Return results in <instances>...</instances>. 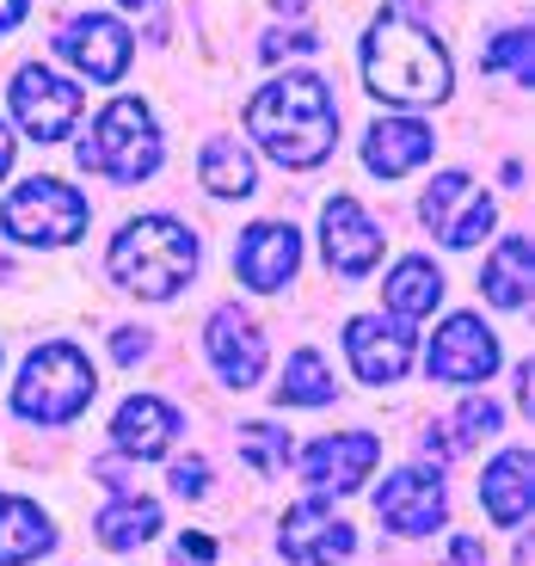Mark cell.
Masks as SVG:
<instances>
[{
    "label": "cell",
    "instance_id": "obj_37",
    "mask_svg": "<svg viewBox=\"0 0 535 566\" xmlns=\"http://www.w3.org/2000/svg\"><path fill=\"white\" fill-rule=\"evenodd\" d=\"M517 566H535V548H529V542H517Z\"/></svg>",
    "mask_w": 535,
    "mask_h": 566
},
{
    "label": "cell",
    "instance_id": "obj_14",
    "mask_svg": "<svg viewBox=\"0 0 535 566\" xmlns=\"http://www.w3.org/2000/svg\"><path fill=\"white\" fill-rule=\"evenodd\" d=\"M443 481H437V468H400L395 481H381L376 493V517L400 536H424V530L443 524Z\"/></svg>",
    "mask_w": 535,
    "mask_h": 566
},
{
    "label": "cell",
    "instance_id": "obj_1",
    "mask_svg": "<svg viewBox=\"0 0 535 566\" xmlns=\"http://www.w3.org/2000/svg\"><path fill=\"white\" fill-rule=\"evenodd\" d=\"M246 129L259 136L271 160L283 167H321L338 148V105L333 86L321 74H283V81L259 86L246 105Z\"/></svg>",
    "mask_w": 535,
    "mask_h": 566
},
{
    "label": "cell",
    "instance_id": "obj_34",
    "mask_svg": "<svg viewBox=\"0 0 535 566\" xmlns=\"http://www.w3.org/2000/svg\"><path fill=\"white\" fill-rule=\"evenodd\" d=\"M172 554H179V560H216V542L210 536H179Z\"/></svg>",
    "mask_w": 535,
    "mask_h": 566
},
{
    "label": "cell",
    "instance_id": "obj_29",
    "mask_svg": "<svg viewBox=\"0 0 535 566\" xmlns=\"http://www.w3.org/2000/svg\"><path fill=\"white\" fill-rule=\"evenodd\" d=\"M493 431H499V407H493L486 395L462 400V412H455V419L443 424V438H450V450H468V443L493 438Z\"/></svg>",
    "mask_w": 535,
    "mask_h": 566
},
{
    "label": "cell",
    "instance_id": "obj_27",
    "mask_svg": "<svg viewBox=\"0 0 535 566\" xmlns=\"http://www.w3.org/2000/svg\"><path fill=\"white\" fill-rule=\"evenodd\" d=\"M480 74H511L517 86L535 81V50H529V31H499L493 43H486V56H480Z\"/></svg>",
    "mask_w": 535,
    "mask_h": 566
},
{
    "label": "cell",
    "instance_id": "obj_21",
    "mask_svg": "<svg viewBox=\"0 0 535 566\" xmlns=\"http://www.w3.org/2000/svg\"><path fill=\"white\" fill-rule=\"evenodd\" d=\"M50 548H56L50 517L19 493L0 499V566H25V560H38V554H50Z\"/></svg>",
    "mask_w": 535,
    "mask_h": 566
},
{
    "label": "cell",
    "instance_id": "obj_35",
    "mask_svg": "<svg viewBox=\"0 0 535 566\" xmlns=\"http://www.w3.org/2000/svg\"><path fill=\"white\" fill-rule=\"evenodd\" d=\"M25 7H31V0H0V31H13L19 19H25Z\"/></svg>",
    "mask_w": 535,
    "mask_h": 566
},
{
    "label": "cell",
    "instance_id": "obj_4",
    "mask_svg": "<svg viewBox=\"0 0 535 566\" xmlns=\"http://www.w3.org/2000/svg\"><path fill=\"white\" fill-rule=\"evenodd\" d=\"M160 167V129L141 99H112L81 142V172H99L112 185H141Z\"/></svg>",
    "mask_w": 535,
    "mask_h": 566
},
{
    "label": "cell",
    "instance_id": "obj_38",
    "mask_svg": "<svg viewBox=\"0 0 535 566\" xmlns=\"http://www.w3.org/2000/svg\"><path fill=\"white\" fill-rule=\"evenodd\" d=\"M277 13H302V0H277Z\"/></svg>",
    "mask_w": 535,
    "mask_h": 566
},
{
    "label": "cell",
    "instance_id": "obj_17",
    "mask_svg": "<svg viewBox=\"0 0 535 566\" xmlns=\"http://www.w3.org/2000/svg\"><path fill=\"white\" fill-rule=\"evenodd\" d=\"M357 536L345 517L321 505V499H302V505L283 511V554L290 560H314V566H333V560H352Z\"/></svg>",
    "mask_w": 535,
    "mask_h": 566
},
{
    "label": "cell",
    "instance_id": "obj_16",
    "mask_svg": "<svg viewBox=\"0 0 535 566\" xmlns=\"http://www.w3.org/2000/svg\"><path fill=\"white\" fill-rule=\"evenodd\" d=\"M296 265H302V241L290 222H253L234 247V271L253 290H283V283L296 277Z\"/></svg>",
    "mask_w": 535,
    "mask_h": 566
},
{
    "label": "cell",
    "instance_id": "obj_32",
    "mask_svg": "<svg viewBox=\"0 0 535 566\" xmlns=\"http://www.w3.org/2000/svg\"><path fill=\"white\" fill-rule=\"evenodd\" d=\"M112 352H117V364H136V357L148 352V333H141V326H136V333H117Z\"/></svg>",
    "mask_w": 535,
    "mask_h": 566
},
{
    "label": "cell",
    "instance_id": "obj_24",
    "mask_svg": "<svg viewBox=\"0 0 535 566\" xmlns=\"http://www.w3.org/2000/svg\"><path fill=\"white\" fill-rule=\"evenodd\" d=\"M93 530H99V542H105L112 554H124V548H141V542H148V536L160 530V505H155V499H136V493H124L117 505H105V511H99V524H93Z\"/></svg>",
    "mask_w": 535,
    "mask_h": 566
},
{
    "label": "cell",
    "instance_id": "obj_15",
    "mask_svg": "<svg viewBox=\"0 0 535 566\" xmlns=\"http://www.w3.org/2000/svg\"><path fill=\"white\" fill-rule=\"evenodd\" d=\"M203 345H210V364L222 369L228 388H253L265 376V333L246 308H216Z\"/></svg>",
    "mask_w": 535,
    "mask_h": 566
},
{
    "label": "cell",
    "instance_id": "obj_19",
    "mask_svg": "<svg viewBox=\"0 0 535 566\" xmlns=\"http://www.w3.org/2000/svg\"><path fill=\"white\" fill-rule=\"evenodd\" d=\"M172 438H179V412H172L167 400H155V395L124 400V407H117V419H112V443H117L124 455H136V462H155V455H167Z\"/></svg>",
    "mask_w": 535,
    "mask_h": 566
},
{
    "label": "cell",
    "instance_id": "obj_23",
    "mask_svg": "<svg viewBox=\"0 0 535 566\" xmlns=\"http://www.w3.org/2000/svg\"><path fill=\"white\" fill-rule=\"evenodd\" d=\"M529 277H535L529 241H523V234H505V241H499V253L486 259L480 290H486V302H493V308H523V302H529Z\"/></svg>",
    "mask_w": 535,
    "mask_h": 566
},
{
    "label": "cell",
    "instance_id": "obj_11",
    "mask_svg": "<svg viewBox=\"0 0 535 566\" xmlns=\"http://www.w3.org/2000/svg\"><path fill=\"white\" fill-rule=\"evenodd\" d=\"M376 462H381L376 431H333V438L302 450V481H308L314 493H357Z\"/></svg>",
    "mask_w": 535,
    "mask_h": 566
},
{
    "label": "cell",
    "instance_id": "obj_39",
    "mask_svg": "<svg viewBox=\"0 0 535 566\" xmlns=\"http://www.w3.org/2000/svg\"><path fill=\"white\" fill-rule=\"evenodd\" d=\"M124 7H148V0H124Z\"/></svg>",
    "mask_w": 535,
    "mask_h": 566
},
{
    "label": "cell",
    "instance_id": "obj_3",
    "mask_svg": "<svg viewBox=\"0 0 535 566\" xmlns=\"http://www.w3.org/2000/svg\"><path fill=\"white\" fill-rule=\"evenodd\" d=\"M105 265H112V277L124 283L129 296L167 302L198 271V234L185 222H172V216H136V222L117 228Z\"/></svg>",
    "mask_w": 535,
    "mask_h": 566
},
{
    "label": "cell",
    "instance_id": "obj_6",
    "mask_svg": "<svg viewBox=\"0 0 535 566\" xmlns=\"http://www.w3.org/2000/svg\"><path fill=\"white\" fill-rule=\"evenodd\" d=\"M86 198L74 191V185L62 179H25L13 185V198H7V210H0V222H7V234L25 247H69L86 234Z\"/></svg>",
    "mask_w": 535,
    "mask_h": 566
},
{
    "label": "cell",
    "instance_id": "obj_13",
    "mask_svg": "<svg viewBox=\"0 0 535 566\" xmlns=\"http://www.w3.org/2000/svg\"><path fill=\"white\" fill-rule=\"evenodd\" d=\"M381 241H388V234L369 222V210L357 198H333L321 210V247H326V265H333L338 277H364V271H376Z\"/></svg>",
    "mask_w": 535,
    "mask_h": 566
},
{
    "label": "cell",
    "instance_id": "obj_7",
    "mask_svg": "<svg viewBox=\"0 0 535 566\" xmlns=\"http://www.w3.org/2000/svg\"><path fill=\"white\" fill-rule=\"evenodd\" d=\"M424 228H431L443 247H474L486 228H493V198L480 191L468 172H437L424 185Z\"/></svg>",
    "mask_w": 535,
    "mask_h": 566
},
{
    "label": "cell",
    "instance_id": "obj_28",
    "mask_svg": "<svg viewBox=\"0 0 535 566\" xmlns=\"http://www.w3.org/2000/svg\"><path fill=\"white\" fill-rule=\"evenodd\" d=\"M240 455H246L259 474H283V468H290V438H283L277 424L253 419V424H240Z\"/></svg>",
    "mask_w": 535,
    "mask_h": 566
},
{
    "label": "cell",
    "instance_id": "obj_26",
    "mask_svg": "<svg viewBox=\"0 0 535 566\" xmlns=\"http://www.w3.org/2000/svg\"><path fill=\"white\" fill-rule=\"evenodd\" d=\"M277 400L283 407H326L333 400V369L321 364V352L290 357V369H283V382H277Z\"/></svg>",
    "mask_w": 535,
    "mask_h": 566
},
{
    "label": "cell",
    "instance_id": "obj_30",
    "mask_svg": "<svg viewBox=\"0 0 535 566\" xmlns=\"http://www.w3.org/2000/svg\"><path fill=\"white\" fill-rule=\"evenodd\" d=\"M314 50V31L308 25H296V31H271L265 38V56L277 62V56H308Z\"/></svg>",
    "mask_w": 535,
    "mask_h": 566
},
{
    "label": "cell",
    "instance_id": "obj_9",
    "mask_svg": "<svg viewBox=\"0 0 535 566\" xmlns=\"http://www.w3.org/2000/svg\"><path fill=\"white\" fill-rule=\"evenodd\" d=\"M345 352H352V369L364 376L369 388H388L400 382L412 369V352H419V339H412L407 321H381V314H357L352 326H345Z\"/></svg>",
    "mask_w": 535,
    "mask_h": 566
},
{
    "label": "cell",
    "instance_id": "obj_12",
    "mask_svg": "<svg viewBox=\"0 0 535 566\" xmlns=\"http://www.w3.org/2000/svg\"><path fill=\"white\" fill-rule=\"evenodd\" d=\"M56 50L86 74V81L112 86V81H124V69H129V25H124V19H112V13L69 19L62 38H56Z\"/></svg>",
    "mask_w": 535,
    "mask_h": 566
},
{
    "label": "cell",
    "instance_id": "obj_33",
    "mask_svg": "<svg viewBox=\"0 0 535 566\" xmlns=\"http://www.w3.org/2000/svg\"><path fill=\"white\" fill-rule=\"evenodd\" d=\"M450 566H486L480 542H474V536H455V542H450Z\"/></svg>",
    "mask_w": 535,
    "mask_h": 566
},
{
    "label": "cell",
    "instance_id": "obj_8",
    "mask_svg": "<svg viewBox=\"0 0 535 566\" xmlns=\"http://www.w3.org/2000/svg\"><path fill=\"white\" fill-rule=\"evenodd\" d=\"M424 369H431L437 382H455V388L486 382V376L499 369V339H493V326L480 321V314H450V321L437 326Z\"/></svg>",
    "mask_w": 535,
    "mask_h": 566
},
{
    "label": "cell",
    "instance_id": "obj_5",
    "mask_svg": "<svg viewBox=\"0 0 535 566\" xmlns=\"http://www.w3.org/2000/svg\"><path fill=\"white\" fill-rule=\"evenodd\" d=\"M93 395H99L93 364H86L74 345H43V352H31L25 369H19L13 412L31 424H69L93 407Z\"/></svg>",
    "mask_w": 535,
    "mask_h": 566
},
{
    "label": "cell",
    "instance_id": "obj_20",
    "mask_svg": "<svg viewBox=\"0 0 535 566\" xmlns=\"http://www.w3.org/2000/svg\"><path fill=\"white\" fill-rule=\"evenodd\" d=\"M480 499H486V517L499 530H517L535 505V462L529 450H505L486 474H480Z\"/></svg>",
    "mask_w": 535,
    "mask_h": 566
},
{
    "label": "cell",
    "instance_id": "obj_2",
    "mask_svg": "<svg viewBox=\"0 0 535 566\" xmlns=\"http://www.w3.org/2000/svg\"><path fill=\"white\" fill-rule=\"evenodd\" d=\"M364 81L388 105H437L450 99V56L431 31L407 25L400 13H381L364 38Z\"/></svg>",
    "mask_w": 535,
    "mask_h": 566
},
{
    "label": "cell",
    "instance_id": "obj_22",
    "mask_svg": "<svg viewBox=\"0 0 535 566\" xmlns=\"http://www.w3.org/2000/svg\"><path fill=\"white\" fill-rule=\"evenodd\" d=\"M381 302H388L395 321H424V314L443 302V271H437L431 259H400V265L388 271V283H381Z\"/></svg>",
    "mask_w": 535,
    "mask_h": 566
},
{
    "label": "cell",
    "instance_id": "obj_18",
    "mask_svg": "<svg viewBox=\"0 0 535 566\" xmlns=\"http://www.w3.org/2000/svg\"><path fill=\"white\" fill-rule=\"evenodd\" d=\"M431 148H437L431 124H419V117H381L364 136V167L376 179H407L412 167L431 160Z\"/></svg>",
    "mask_w": 535,
    "mask_h": 566
},
{
    "label": "cell",
    "instance_id": "obj_10",
    "mask_svg": "<svg viewBox=\"0 0 535 566\" xmlns=\"http://www.w3.org/2000/svg\"><path fill=\"white\" fill-rule=\"evenodd\" d=\"M86 93L69 81H56L50 69H19L13 74V117L25 136L38 142H62L74 129V117H81Z\"/></svg>",
    "mask_w": 535,
    "mask_h": 566
},
{
    "label": "cell",
    "instance_id": "obj_25",
    "mask_svg": "<svg viewBox=\"0 0 535 566\" xmlns=\"http://www.w3.org/2000/svg\"><path fill=\"white\" fill-rule=\"evenodd\" d=\"M203 191H216V198H246L253 191V155L240 148L234 136H210L203 142Z\"/></svg>",
    "mask_w": 535,
    "mask_h": 566
},
{
    "label": "cell",
    "instance_id": "obj_31",
    "mask_svg": "<svg viewBox=\"0 0 535 566\" xmlns=\"http://www.w3.org/2000/svg\"><path fill=\"white\" fill-rule=\"evenodd\" d=\"M203 486H210V462H203V455H191V462L172 468V493L179 499H198Z\"/></svg>",
    "mask_w": 535,
    "mask_h": 566
},
{
    "label": "cell",
    "instance_id": "obj_36",
    "mask_svg": "<svg viewBox=\"0 0 535 566\" xmlns=\"http://www.w3.org/2000/svg\"><path fill=\"white\" fill-rule=\"evenodd\" d=\"M7 167H13V136H7V124H0V179H7Z\"/></svg>",
    "mask_w": 535,
    "mask_h": 566
}]
</instances>
